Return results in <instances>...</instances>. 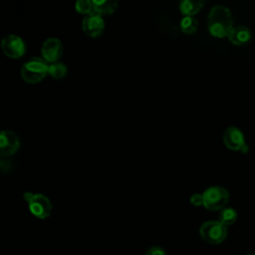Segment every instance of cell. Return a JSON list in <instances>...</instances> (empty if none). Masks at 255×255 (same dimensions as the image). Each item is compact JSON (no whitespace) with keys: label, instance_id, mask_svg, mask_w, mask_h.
Wrapping results in <instances>:
<instances>
[{"label":"cell","instance_id":"obj_1","mask_svg":"<svg viewBox=\"0 0 255 255\" xmlns=\"http://www.w3.org/2000/svg\"><path fill=\"white\" fill-rule=\"evenodd\" d=\"M232 14L224 5L213 6L208 15V29L215 37L228 36L232 29Z\"/></svg>","mask_w":255,"mask_h":255},{"label":"cell","instance_id":"obj_19","mask_svg":"<svg viewBox=\"0 0 255 255\" xmlns=\"http://www.w3.org/2000/svg\"><path fill=\"white\" fill-rule=\"evenodd\" d=\"M190 203L193 204L194 206H199V205H203V197L202 194L199 193H194L190 196Z\"/></svg>","mask_w":255,"mask_h":255},{"label":"cell","instance_id":"obj_6","mask_svg":"<svg viewBox=\"0 0 255 255\" xmlns=\"http://www.w3.org/2000/svg\"><path fill=\"white\" fill-rule=\"evenodd\" d=\"M1 49L3 53L9 58H19L24 55L26 45L24 40L17 35H7L1 40Z\"/></svg>","mask_w":255,"mask_h":255},{"label":"cell","instance_id":"obj_17","mask_svg":"<svg viewBox=\"0 0 255 255\" xmlns=\"http://www.w3.org/2000/svg\"><path fill=\"white\" fill-rule=\"evenodd\" d=\"M75 8L78 12L87 15V14H89L93 11L92 1H90V0H79L75 3Z\"/></svg>","mask_w":255,"mask_h":255},{"label":"cell","instance_id":"obj_13","mask_svg":"<svg viewBox=\"0 0 255 255\" xmlns=\"http://www.w3.org/2000/svg\"><path fill=\"white\" fill-rule=\"evenodd\" d=\"M204 4L202 0H182L179 3V9L185 16H191L198 12Z\"/></svg>","mask_w":255,"mask_h":255},{"label":"cell","instance_id":"obj_12","mask_svg":"<svg viewBox=\"0 0 255 255\" xmlns=\"http://www.w3.org/2000/svg\"><path fill=\"white\" fill-rule=\"evenodd\" d=\"M93 12L98 14H112L118 8V2L114 0H93Z\"/></svg>","mask_w":255,"mask_h":255},{"label":"cell","instance_id":"obj_5","mask_svg":"<svg viewBox=\"0 0 255 255\" xmlns=\"http://www.w3.org/2000/svg\"><path fill=\"white\" fill-rule=\"evenodd\" d=\"M223 141L227 147L233 150H239L243 153L248 152V145L245 141L242 131L234 126L226 128L222 135Z\"/></svg>","mask_w":255,"mask_h":255},{"label":"cell","instance_id":"obj_21","mask_svg":"<svg viewBox=\"0 0 255 255\" xmlns=\"http://www.w3.org/2000/svg\"><path fill=\"white\" fill-rule=\"evenodd\" d=\"M246 255H255V253H248V254H246Z\"/></svg>","mask_w":255,"mask_h":255},{"label":"cell","instance_id":"obj_15","mask_svg":"<svg viewBox=\"0 0 255 255\" xmlns=\"http://www.w3.org/2000/svg\"><path fill=\"white\" fill-rule=\"evenodd\" d=\"M48 74L55 79L63 78L67 74V66L62 62H54L49 65Z\"/></svg>","mask_w":255,"mask_h":255},{"label":"cell","instance_id":"obj_18","mask_svg":"<svg viewBox=\"0 0 255 255\" xmlns=\"http://www.w3.org/2000/svg\"><path fill=\"white\" fill-rule=\"evenodd\" d=\"M144 255H166V252L163 248L159 247V246H153L150 247Z\"/></svg>","mask_w":255,"mask_h":255},{"label":"cell","instance_id":"obj_7","mask_svg":"<svg viewBox=\"0 0 255 255\" xmlns=\"http://www.w3.org/2000/svg\"><path fill=\"white\" fill-rule=\"evenodd\" d=\"M28 205L31 213L40 219L49 217L53 208L50 199L41 193L34 194V196L28 202Z\"/></svg>","mask_w":255,"mask_h":255},{"label":"cell","instance_id":"obj_3","mask_svg":"<svg viewBox=\"0 0 255 255\" xmlns=\"http://www.w3.org/2000/svg\"><path fill=\"white\" fill-rule=\"evenodd\" d=\"M199 234L209 244H220L227 237V226L218 220L206 221L200 226Z\"/></svg>","mask_w":255,"mask_h":255},{"label":"cell","instance_id":"obj_20","mask_svg":"<svg viewBox=\"0 0 255 255\" xmlns=\"http://www.w3.org/2000/svg\"><path fill=\"white\" fill-rule=\"evenodd\" d=\"M34 194H35V193H32L31 191H26V192L24 193V199H25L27 202H29V201L31 200V198L34 196Z\"/></svg>","mask_w":255,"mask_h":255},{"label":"cell","instance_id":"obj_10","mask_svg":"<svg viewBox=\"0 0 255 255\" xmlns=\"http://www.w3.org/2000/svg\"><path fill=\"white\" fill-rule=\"evenodd\" d=\"M20 147V138L12 130L0 131V154L3 156L15 153Z\"/></svg>","mask_w":255,"mask_h":255},{"label":"cell","instance_id":"obj_16","mask_svg":"<svg viewBox=\"0 0 255 255\" xmlns=\"http://www.w3.org/2000/svg\"><path fill=\"white\" fill-rule=\"evenodd\" d=\"M197 20L192 16H184L180 21V28L186 34L194 33L197 29Z\"/></svg>","mask_w":255,"mask_h":255},{"label":"cell","instance_id":"obj_11","mask_svg":"<svg viewBox=\"0 0 255 255\" xmlns=\"http://www.w3.org/2000/svg\"><path fill=\"white\" fill-rule=\"evenodd\" d=\"M250 37H251L250 30L247 27L242 25L233 27L228 34L229 41L235 45H241L248 42Z\"/></svg>","mask_w":255,"mask_h":255},{"label":"cell","instance_id":"obj_2","mask_svg":"<svg viewBox=\"0 0 255 255\" xmlns=\"http://www.w3.org/2000/svg\"><path fill=\"white\" fill-rule=\"evenodd\" d=\"M48 67L49 65L43 58L33 57L23 64L21 77L27 83H38L48 74Z\"/></svg>","mask_w":255,"mask_h":255},{"label":"cell","instance_id":"obj_4","mask_svg":"<svg viewBox=\"0 0 255 255\" xmlns=\"http://www.w3.org/2000/svg\"><path fill=\"white\" fill-rule=\"evenodd\" d=\"M203 205L211 211L221 210L225 207L229 199L227 189L222 186H210L202 193Z\"/></svg>","mask_w":255,"mask_h":255},{"label":"cell","instance_id":"obj_14","mask_svg":"<svg viewBox=\"0 0 255 255\" xmlns=\"http://www.w3.org/2000/svg\"><path fill=\"white\" fill-rule=\"evenodd\" d=\"M237 219V212L232 207H224L219 213V220L225 226L232 225Z\"/></svg>","mask_w":255,"mask_h":255},{"label":"cell","instance_id":"obj_9","mask_svg":"<svg viewBox=\"0 0 255 255\" xmlns=\"http://www.w3.org/2000/svg\"><path fill=\"white\" fill-rule=\"evenodd\" d=\"M105 28V22L101 14L91 12L87 14L82 21V29L90 37H97L102 34Z\"/></svg>","mask_w":255,"mask_h":255},{"label":"cell","instance_id":"obj_8","mask_svg":"<svg viewBox=\"0 0 255 255\" xmlns=\"http://www.w3.org/2000/svg\"><path fill=\"white\" fill-rule=\"evenodd\" d=\"M64 48L62 41L57 37H49L47 38L41 48V54L43 56V59L46 62H57L63 54Z\"/></svg>","mask_w":255,"mask_h":255}]
</instances>
